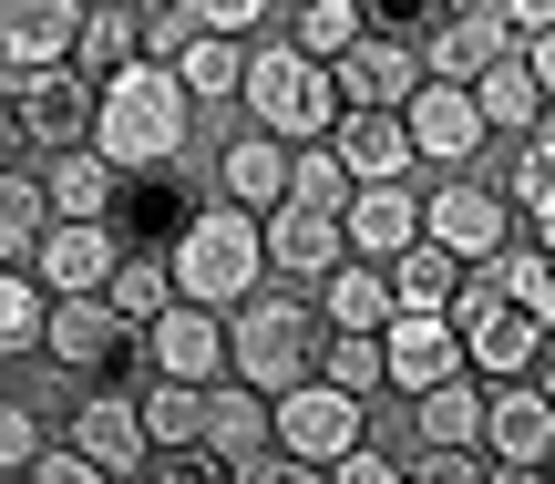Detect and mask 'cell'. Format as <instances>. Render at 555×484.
I'll return each mask as SVG.
<instances>
[{
  "instance_id": "6da1fadb",
  "label": "cell",
  "mask_w": 555,
  "mask_h": 484,
  "mask_svg": "<svg viewBox=\"0 0 555 484\" xmlns=\"http://www.w3.org/2000/svg\"><path fill=\"white\" fill-rule=\"evenodd\" d=\"M453 341H463V371L474 382H504V371H535V351L555 341V258L535 238H504L483 247V258H463L453 279Z\"/></svg>"
},
{
  "instance_id": "7a4b0ae2",
  "label": "cell",
  "mask_w": 555,
  "mask_h": 484,
  "mask_svg": "<svg viewBox=\"0 0 555 484\" xmlns=\"http://www.w3.org/2000/svg\"><path fill=\"white\" fill-rule=\"evenodd\" d=\"M82 144H103L114 176L185 165V144H196V93L176 82V62L134 52V62H114V73H93V124H82Z\"/></svg>"
},
{
  "instance_id": "3957f363",
  "label": "cell",
  "mask_w": 555,
  "mask_h": 484,
  "mask_svg": "<svg viewBox=\"0 0 555 484\" xmlns=\"http://www.w3.org/2000/svg\"><path fill=\"white\" fill-rule=\"evenodd\" d=\"M319 300L309 289H247L237 309H227V371L237 382H258V392H288V382H309L319 371Z\"/></svg>"
},
{
  "instance_id": "277c9868",
  "label": "cell",
  "mask_w": 555,
  "mask_h": 484,
  "mask_svg": "<svg viewBox=\"0 0 555 484\" xmlns=\"http://www.w3.org/2000/svg\"><path fill=\"white\" fill-rule=\"evenodd\" d=\"M165 268H176V300H206V309H237L247 289L268 279V238H258V217H247V206L206 196L196 217L176 227V247H165Z\"/></svg>"
},
{
  "instance_id": "5b68a950",
  "label": "cell",
  "mask_w": 555,
  "mask_h": 484,
  "mask_svg": "<svg viewBox=\"0 0 555 484\" xmlns=\"http://www.w3.org/2000/svg\"><path fill=\"white\" fill-rule=\"evenodd\" d=\"M93 73L73 62H0V165H41L52 144H82Z\"/></svg>"
},
{
  "instance_id": "8992f818",
  "label": "cell",
  "mask_w": 555,
  "mask_h": 484,
  "mask_svg": "<svg viewBox=\"0 0 555 484\" xmlns=\"http://www.w3.org/2000/svg\"><path fill=\"white\" fill-rule=\"evenodd\" d=\"M237 93H247V124H268L278 144H309L339 124V73L319 52H298V41H247Z\"/></svg>"
},
{
  "instance_id": "52a82bcc",
  "label": "cell",
  "mask_w": 555,
  "mask_h": 484,
  "mask_svg": "<svg viewBox=\"0 0 555 484\" xmlns=\"http://www.w3.org/2000/svg\"><path fill=\"white\" fill-rule=\"evenodd\" d=\"M360 433H371V412H360V392H339V382H288V392H268V444L278 454H298V464L309 474H330L339 454L360 444Z\"/></svg>"
},
{
  "instance_id": "ba28073f",
  "label": "cell",
  "mask_w": 555,
  "mask_h": 484,
  "mask_svg": "<svg viewBox=\"0 0 555 484\" xmlns=\"http://www.w3.org/2000/svg\"><path fill=\"white\" fill-rule=\"evenodd\" d=\"M41 351L62 361V382H103L114 361H134V320H114V300L103 289H62V300H41Z\"/></svg>"
},
{
  "instance_id": "9c48e42d",
  "label": "cell",
  "mask_w": 555,
  "mask_h": 484,
  "mask_svg": "<svg viewBox=\"0 0 555 484\" xmlns=\"http://www.w3.org/2000/svg\"><path fill=\"white\" fill-rule=\"evenodd\" d=\"M134 361L165 371V382H217V371H227V309H206V300H165L155 320L134 330Z\"/></svg>"
},
{
  "instance_id": "30bf717a",
  "label": "cell",
  "mask_w": 555,
  "mask_h": 484,
  "mask_svg": "<svg viewBox=\"0 0 555 484\" xmlns=\"http://www.w3.org/2000/svg\"><path fill=\"white\" fill-rule=\"evenodd\" d=\"M401 135H412V165H433V176L442 165H474L483 144H494L483 114H474V93H463V82H433V73L401 93Z\"/></svg>"
},
{
  "instance_id": "8fae6325",
  "label": "cell",
  "mask_w": 555,
  "mask_h": 484,
  "mask_svg": "<svg viewBox=\"0 0 555 484\" xmlns=\"http://www.w3.org/2000/svg\"><path fill=\"white\" fill-rule=\"evenodd\" d=\"M463 371V341H453V309H401L391 300V320H380V382L412 403V392H433V382H453Z\"/></svg>"
},
{
  "instance_id": "7c38bea8",
  "label": "cell",
  "mask_w": 555,
  "mask_h": 484,
  "mask_svg": "<svg viewBox=\"0 0 555 484\" xmlns=\"http://www.w3.org/2000/svg\"><path fill=\"white\" fill-rule=\"evenodd\" d=\"M422 238H442L453 258H483V247L515 238V206H504V186L463 176V165H442V186L422 196Z\"/></svg>"
},
{
  "instance_id": "4fadbf2b",
  "label": "cell",
  "mask_w": 555,
  "mask_h": 484,
  "mask_svg": "<svg viewBox=\"0 0 555 484\" xmlns=\"http://www.w3.org/2000/svg\"><path fill=\"white\" fill-rule=\"evenodd\" d=\"M545 444H555V403L535 392V371L483 382V454H494V474H535Z\"/></svg>"
},
{
  "instance_id": "5bb4252c",
  "label": "cell",
  "mask_w": 555,
  "mask_h": 484,
  "mask_svg": "<svg viewBox=\"0 0 555 484\" xmlns=\"http://www.w3.org/2000/svg\"><path fill=\"white\" fill-rule=\"evenodd\" d=\"M330 73H339V103H401V93L422 82V41H412V31H371V21H360V31L330 52Z\"/></svg>"
},
{
  "instance_id": "9a60e30c",
  "label": "cell",
  "mask_w": 555,
  "mask_h": 484,
  "mask_svg": "<svg viewBox=\"0 0 555 484\" xmlns=\"http://www.w3.org/2000/svg\"><path fill=\"white\" fill-rule=\"evenodd\" d=\"M258 238H268V268H278V279H298V289H319L339 258H350L339 217H330V206H298V196H278V206H268Z\"/></svg>"
},
{
  "instance_id": "2e32d148",
  "label": "cell",
  "mask_w": 555,
  "mask_h": 484,
  "mask_svg": "<svg viewBox=\"0 0 555 484\" xmlns=\"http://www.w3.org/2000/svg\"><path fill=\"white\" fill-rule=\"evenodd\" d=\"M114 247H124L114 217H41V238H31V258H21V268H31V279L62 300V289H103Z\"/></svg>"
},
{
  "instance_id": "e0dca14e",
  "label": "cell",
  "mask_w": 555,
  "mask_h": 484,
  "mask_svg": "<svg viewBox=\"0 0 555 484\" xmlns=\"http://www.w3.org/2000/svg\"><path fill=\"white\" fill-rule=\"evenodd\" d=\"M339 238H350V258H391V247H412L422 238L412 176H360L350 196H339Z\"/></svg>"
},
{
  "instance_id": "ac0fdd59",
  "label": "cell",
  "mask_w": 555,
  "mask_h": 484,
  "mask_svg": "<svg viewBox=\"0 0 555 484\" xmlns=\"http://www.w3.org/2000/svg\"><path fill=\"white\" fill-rule=\"evenodd\" d=\"M412 41H422V73H433V82H474V73H483V62H494L515 31H504L494 11H474V0H453V11H433Z\"/></svg>"
},
{
  "instance_id": "d6986e66",
  "label": "cell",
  "mask_w": 555,
  "mask_h": 484,
  "mask_svg": "<svg viewBox=\"0 0 555 484\" xmlns=\"http://www.w3.org/2000/svg\"><path fill=\"white\" fill-rule=\"evenodd\" d=\"M31 186H41L52 217H114V196H124V176H114L103 144H52V155L31 165Z\"/></svg>"
},
{
  "instance_id": "ffe728a7",
  "label": "cell",
  "mask_w": 555,
  "mask_h": 484,
  "mask_svg": "<svg viewBox=\"0 0 555 484\" xmlns=\"http://www.w3.org/2000/svg\"><path fill=\"white\" fill-rule=\"evenodd\" d=\"M330 144H339L350 176H422V165H412V135H401V103H339Z\"/></svg>"
},
{
  "instance_id": "44dd1931",
  "label": "cell",
  "mask_w": 555,
  "mask_h": 484,
  "mask_svg": "<svg viewBox=\"0 0 555 484\" xmlns=\"http://www.w3.org/2000/svg\"><path fill=\"white\" fill-rule=\"evenodd\" d=\"M73 444L93 454L103 474H144V412H134V392H82L73 403Z\"/></svg>"
},
{
  "instance_id": "7402d4cb",
  "label": "cell",
  "mask_w": 555,
  "mask_h": 484,
  "mask_svg": "<svg viewBox=\"0 0 555 484\" xmlns=\"http://www.w3.org/2000/svg\"><path fill=\"white\" fill-rule=\"evenodd\" d=\"M217 196H227V206H247V217H268V206L288 196V144H278L268 124L227 135V155H217Z\"/></svg>"
},
{
  "instance_id": "603a6c76",
  "label": "cell",
  "mask_w": 555,
  "mask_h": 484,
  "mask_svg": "<svg viewBox=\"0 0 555 484\" xmlns=\"http://www.w3.org/2000/svg\"><path fill=\"white\" fill-rule=\"evenodd\" d=\"M463 93H474V114H483V135H504V144H515V135H525V124H535V114H545V82H535V73H525V52H515V41H504V52H494V62H483V73H474V82H463Z\"/></svg>"
},
{
  "instance_id": "cb8c5ba5",
  "label": "cell",
  "mask_w": 555,
  "mask_h": 484,
  "mask_svg": "<svg viewBox=\"0 0 555 484\" xmlns=\"http://www.w3.org/2000/svg\"><path fill=\"white\" fill-rule=\"evenodd\" d=\"M82 0H0V62H73Z\"/></svg>"
},
{
  "instance_id": "d4e9b609",
  "label": "cell",
  "mask_w": 555,
  "mask_h": 484,
  "mask_svg": "<svg viewBox=\"0 0 555 484\" xmlns=\"http://www.w3.org/2000/svg\"><path fill=\"white\" fill-rule=\"evenodd\" d=\"M206 444H217V464L237 474L247 454L268 444V392L237 382V371H217V382H206Z\"/></svg>"
},
{
  "instance_id": "484cf974",
  "label": "cell",
  "mask_w": 555,
  "mask_h": 484,
  "mask_svg": "<svg viewBox=\"0 0 555 484\" xmlns=\"http://www.w3.org/2000/svg\"><path fill=\"white\" fill-rule=\"evenodd\" d=\"M309 300H319L330 330H380V320H391V279H380V258H339Z\"/></svg>"
},
{
  "instance_id": "4316f807",
  "label": "cell",
  "mask_w": 555,
  "mask_h": 484,
  "mask_svg": "<svg viewBox=\"0 0 555 484\" xmlns=\"http://www.w3.org/2000/svg\"><path fill=\"white\" fill-rule=\"evenodd\" d=\"M380 279H391L401 309H442V300H453V279H463V258H453L442 238H412V247H391V258H380Z\"/></svg>"
},
{
  "instance_id": "83f0119b",
  "label": "cell",
  "mask_w": 555,
  "mask_h": 484,
  "mask_svg": "<svg viewBox=\"0 0 555 484\" xmlns=\"http://www.w3.org/2000/svg\"><path fill=\"white\" fill-rule=\"evenodd\" d=\"M103 300H114V320H155L165 300H176V268L155 258V247H114V268H103Z\"/></svg>"
},
{
  "instance_id": "f1b7e54d",
  "label": "cell",
  "mask_w": 555,
  "mask_h": 484,
  "mask_svg": "<svg viewBox=\"0 0 555 484\" xmlns=\"http://www.w3.org/2000/svg\"><path fill=\"white\" fill-rule=\"evenodd\" d=\"M134 412H144V444H206V382H165V371H144Z\"/></svg>"
},
{
  "instance_id": "f546056e",
  "label": "cell",
  "mask_w": 555,
  "mask_h": 484,
  "mask_svg": "<svg viewBox=\"0 0 555 484\" xmlns=\"http://www.w3.org/2000/svg\"><path fill=\"white\" fill-rule=\"evenodd\" d=\"M412 412H422V444H483V382L474 371H453V382H433V392H412Z\"/></svg>"
},
{
  "instance_id": "4dcf8cb0",
  "label": "cell",
  "mask_w": 555,
  "mask_h": 484,
  "mask_svg": "<svg viewBox=\"0 0 555 484\" xmlns=\"http://www.w3.org/2000/svg\"><path fill=\"white\" fill-rule=\"evenodd\" d=\"M165 62H176V82H185L196 103H217V93H237V73H247V41H237V31H185Z\"/></svg>"
},
{
  "instance_id": "1f68e13d",
  "label": "cell",
  "mask_w": 555,
  "mask_h": 484,
  "mask_svg": "<svg viewBox=\"0 0 555 484\" xmlns=\"http://www.w3.org/2000/svg\"><path fill=\"white\" fill-rule=\"evenodd\" d=\"M144 52V21L124 0H82V31H73V73H114V62Z\"/></svg>"
},
{
  "instance_id": "d6a6232c",
  "label": "cell",
  "mask_w": 555,
  "mask_h": 484,
  "mask_svg": "<svg viewBox=\"0 0 555 484\" xmlns=\"http://www.w3.org/2000/svg\"><path fill=\"white\" fill-rule=\"evenodd\" d=\"M41 186H31V165H0V268H21L31 258V238H41Z\"/></svg>"
},
{
  "instance_id": "836d02e7",
  "label": "cell",
  "mask_w": 555,
  "mask_h": 484,
  "mask_svg": "<svg viewBox=\"0 0 555 484\" xmlns=\"http://www.w3.org/2000/svg\"><path fill=\"white\" fill-rule=\"evenodd\" d=\"M41 300H52V289H41L31 268H0V361L41 351Z\"/></svg>"
},
{
  "instance_id": "e575fe53",
  "label": "cell",
  "mask_w": 555,
  "mask_h": 484,
  "mask_svg": "<svg viewBox=\"0 0 555 484\" xmlns=\"http://www.w3.org/2000/svg\"><path fill=\"white\" fill-rule=\"evenodd\" d=\"M319 382L380 392V330H319Z\"/></svg>"
},
{
  "instance_id": "d590c367",
  "label": "cell",
  "mask_w": 555,
  "mask_h": 484,
  "mask_svg": "<svg viewBox=\"0 0 555 484\" xmlns=\"http://www.w3.org/2000/svg\"><path fill=\"white\" fill-rule=\"evenodd\" d=\"M350 31H360V0H288V41H298V52L330 62Z\"/></svg>"
},
{
  "instance_id": "8d00e7d4",
  "label": "cell",
  "mask_w": 555,
  "mask_h": 484,
  "mask_svg": "<svg viewBox=\"0 0 555 484\" xmlns=\"http://www.w3.org/2000/svg\"><path fill=\"white\" fill-rule=\"evenodd\" d=\"M21 474H31V484H114V474L93 464V454L73 444V433H62V444H52V433H41V454H31V464H21Z\"/></svg>"
},
{
  "instance_id": "74e56055",
  "label": "cell",
  "mask_w": 555,
  "mask_h": 484,
  "mask_svg": "<svg viewBox=\"0 0 555 484\" xmlns=\"http://www.w3.org/2000/svg\"><path fill=\"white\" fill-rule=\"evenodd\" d=\"M412 474L422 484H483V474H494V454H483V444H422Z\"/></svg>"
},
{
  "instance_id": "f35d334b",
  "label": "cell",
  "mask_w": 555,
  "mask_h": 484,
  "mask_svg": "<svg viewBox=\"0 0 555 484\" xmlns=\"http://www.w3.org/2000/svg\"><path fill=\"white\" fill-rule=\"evenodd\" d=\"M176 11L196 21V31H237V41H247V31H258V21L278 11V0H176Z\"/></svg>"
},
{
  "instance_id": "ab89813d",
  "label": "cell",
  "mask_w": 555,
  "mask_h": 484,
  "mask_svg": "<svg viewBox=\"0 0 555 484\" xmlns=\"http://www.w3.org/2000/svg\"><path fill=\"white\" fill-rule=\"evenodd\" d=\"M41 454V412L31 403H0V474H21Z\"/></svg>"
},
{
  "instance_id": "60d3db41",
  "label": "cell",
  "mask_w": 555,
  "mask_h": 484,
  "mask_svg": "<svg viewBox=\"0 0 555 484\" xmlns=\"http://www.w3.org/2000/svg\"><path fill=\"white\" fill-rule=\"evenodd\" d=\"M515 144H525V135H515ZM545 186H555V155H545V144H525V155L504 165V206H535Z\"/></svg>"
},
{
  "instance_id": "b9f144b4",
  "label": "cell",
  "mask_w": 555,
  "mask_h": 484,
  "mask_svg": "<svg viewBox=\"0 0 555 484\" xmlns=\"http://www.w3.org/2000/svg\"><path fill=\"white\" fill-rule=\"evenodd\" d=\"M330 474H339V484H401V454H380V444H371V433H360V444H350V454H339V464H330Z\"/></svg>"
},
{
  "instance_id": "7bdbcfd3",
  "label": "cell",
  "mask_w": 555,
  "mask_h": 484,
  "mask_svg": "<svg viewBox=\"0 0 555 484\" xmlns=\"http://www.w3.org/2000/svg\"><path fill=\"white\" fill-rule=\"evenodd\" d=\"M433 11H453V0H360V21H371V31H422Z\"/></svg>"
},
{
  "instance_id": "ee69618b",
  "label": "cell",
  "mask_w": 555,
  "mask_h": 484,
  "mask_svg": "<svg viewBox=\"0 0 555 484\" xmlns=\"http://www.w3.org/2000/svg\"><path fill=\"white\" fill-rule=\"evenodd\" d=\"M474 11H494V21H504V31H515V41H525V31H545V21H555V0H474Z\"/></svg>"
},
{
  "instance_id": "f6af8a7d",
  "label": "cell",
  "mask_w": 555,
  "mask_h": 484,
  "mask_svg": "<svg viewBox=\"0 0 555 484\" xmlns=\"http://www.w3.org/2000/svg\"><path fill=\"white\" fill-rule=\"evenodd\" d=\"M515 52H525V73H535V82H545V93H555V21H545V31H525V41H515Z\"/></svg>"
},
{
  "instance_id": "bcb514c9",
  "label": "cell",
  "mask_w": 555,
  "mask_h": 484,
  "mask_svg": "<svg viewBox=\"0 0 555 484\" xmlns=\"http://www.w3.org/2000/svg\"><path fill=\"white\" fill-rule=\"evenodd\" d=\"M525 217H535V247H545V258H555V186H545V196H535V206H525Z\"/></svg>"
},
{
  "instance_id": "7dc6e473",
  "label": "cell",
  "mask_w": 555,
  "mask_h": 484,
  "mask_svg": "<svg viewBox=\"0 0 555 484\" xmlns=\"http://www.w3.org/2000/svg\"><path fill=\"white\" fill-rule=\"evenodd\" d=\"M525 144H545V155H555V93H545V114L525 124Z\"/></svg>"
},
{
  "instance_id": "c3c4849f",
  "label": "cell",
  "mask_w": 555,
  "mask_h": 484,
  "mask_svg": "<svg viewBox=\"0 0 555 484\" xmlns=\"http://www.w3.org/2000/svg\"><path fill=\"white\" fill-rule=\"evenodd\" d=\"M535 392H545V403H555V341L535 351Z\"/></svg>"
},
{
  "instance_id": "681fc988",
  "label": "cell",
  "mask_w": 555,
  "mask_h": 484,
  "mask_svg": "<svg viewBox=\"0 0 555 484\" xmlns=\"http://www.w3.org/2000/svg\"><path fill=\"white\" fill-rule=\"evenodd\" d=\"M535 474H555V444H545V464H535Z\"/></svg>"
},
{
  "instance_id": "f907efd6",
  "label": "cell",
  "mask_w": 555,
  "mask_h": 484,
  "mask_svg": "<svg viewBox=\"0 0 555 484\" xmlns=\"http://www.w3.org/2000/svg\"><path fill=\"white\" fill-rule=\"evenodd\" d=\"M124 11H144V0H124Z\"/></svg>"
}]
</instances>
